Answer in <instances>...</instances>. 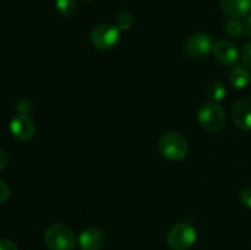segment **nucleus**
<instances>
[{
  "label": "nucleus",
  "mask_w": 251,
  "mask_h": 250,
  "mask_svg": "<svg viewBox=\"0 0 251 250\" xmlns=\"http://www.w3.org/2000/svg\"><path fill=\"white\" fill-rule=\"evenodd\" d=\"M240 199H242V202L247 207L251 208V186H247V188L243 189L242 194H240Z\"/></svg>",
  "instance_id": "19"
},
{
  "label": "nucleus",
  "mask_w": 251,
  "mask_h": 250,
  "mask_svg": "<svg viewBox=\"0 0 251 250\" xmlns=\"http://www.w3.org/2000/svg\"><path fill=\"white\" fill-rule=\"evenodd\" d=\"M250 73L245 66L239 65V64H235L233 65V68L230 69L229 76H228V81H229V85L232 87L238 88V90H242L245 88L250 82Z\"/></svg>",
  "instance_id": "12"
},
{
  "label": "nucleus",
  "mask_w": 251,
  "mask_h": 250,
  "mask_svg": "<svg viewBox=\"0 0 251 250\" xmlns=\"http://www.w3.org/2000/svg\"><path fill=\"white\" fill-rule=\"evenodd\" d=\"M242 61L247 68L251 69V42L245 44L242 50Z\"/></svg>",
  "instance_id": "17"
},
{
  "label": "nucleus",
  "mask_w": 251,
  "mask_h": 250,
  "mask_svg": "<svg viewBox=\"0 0 251 250\" xmlns=\"http://www.w3.org/2000/svg\"><path fill=\"white\" fill-rule=\"evenodd\" d=\"M212 47L213 41L210 34L206 32H196L186 39L184 50L190 58L201 59L208 55V53L212 50Z\"/></svg>",
  "instance_id": "6"
},
{
  "label": "nucleus",
  "mask_w": 251,
  "mask_h": 250,
  "mask_svg": "<svg viewBox=\"0 0 251 250\" xmlns=\"http://www.w3.org/2000/svg\"><path fill=\"white\" fill-rule=\"evenodd\" d=\"M199 124L203 130L210 132H216L221 130L225 125L226 115L222 107L217 102L208 100L201 104L198 112Z\"/></svg>",
  "instance_id": "3"
},
{
  "label": "nucleus",
  "mask_w": 251,
  "mask_h": 250,
  "mask_svg": "<svg viewBox=\"0 0 251 250\" xmlns=\"http://www.w3.org/2000/svg\"><path fill=\"white\" fill-rule=\"evenodd\" d=\"M55 9L61 16H70L76 10V0H55Z\"/></svg>",
  "instance_id": "14"
},
{
  "label": "nucleus",
  "mask_w": 251,
  "mask_h": 250,
  "mask_svg": "<svg viewBox=\"0 0 251 250\" xmlns=\"http://www.w3.org/2000/svg\"><path fill=\"white\" fill-rule=\"evenodd\" d=\"M44 243L49 250H74L76 235L69 225L54 223L44 233Z\"/></svg>",
  "instance_id": "1"
},
{
  "label": "nucleus",
  "mask_w": 251,
  "mask_h": 250,
  "mask_svg": "<svg viewBox=\"0 0 251 250\" xmlns=\"http://www.w3.org/2000/svg\"><path fill=\"white\" fill-rule=\"evenodd\" d=\"M198 238L196 229L188 222H179L171 228L167 243L173 250H188L193 247Z\"/></svg>",
  "instance_id": "4"
},
{
  "label": "nucleus",
  "mask_w": 251,
  "mask_h": 250,
  "mask_svg": "<svg viewBox=\"0 0 251 250\" xmlns=\"http://www.w3.org/2000/svg\"><path fill=\"white\" fill-rule=\"evenodd\" d=\"M83 1H93V0H83Z\"/></svg>",
  "instance_id": "23"
},
{
  "label": "nucleus",
  "mask_w": 251,
  "mask_h": 250,
  "mask_svg": "<svg viewBox=\"0 0 251 250\" xmlns=\"http://www.w3.org/2000/svg\"><path fill=\"white\" fill-rule=\"evenodd\" d=\"M226 95H227V90L221 81H213L206 88V96L212 102H220L226 97Z\"/></svg>",
  "instance_id": "13"
},
{
  "label": "nucleus",
  "mask_w": 251,
  "mask_h": 250,
  "mask_svg": "<svg viewBox=\"0 0 251 250\" xmlns=\"http://www.w3.org/2000/svg\"><path fill=\"white\" fill-rule=\"evenodd\" d=\"M158 150L164 158L169 161H180L188 154L189 145L185 137L179 132H166L159 139Z\"/></svg>",
  "instance_id": "2"
},
{
  "label": "nucleus",
  "mask_w": 251,
  "mask_h": 250,
  "mask_svg": "<svg viewBox=\"0 0 251 250\" xmlns=\"http://www.w3.org/2000/svg\"><path fill=\"white\" fill-rule=\"evenodd\" d=\"M221 9L232 19L245 17L251 12V0H221Z\"/></svg>",
  "instance_id": "11"
},
{
  "label": "nucleus",
  "mask_w": 251,
  "mask_h": 250,
  "mask_svg": "<svg viewBox=\"0 0 251 250\" xmlns=\"http://www.w3.org/2000/svg\"><path fill=\"white\" fill-rule=\"evenodd\" d=\"M7 162H9V157L7 153L2 149H0V171L4 169L7 166Z\"/></svg>",
  "instance_id": "22"
},
{
  "label": "nucleus",
  "mask_w": 251,
  "mask_h": 250,
  "mask_svg": "<svg viewBox=\"0 0 251 250\" xmlns=\"http://www.w3.org/2000/svg\"><path fill=\"white\" fill-rule=\"evenodd\" d=\"M120 31L110 24H100L91 32V43L100 50H112L119 44Z\"/></svg>",
  "instance_id": "5"
},
{
  "label": "nucleus",
  "mask_w": 251,
  "mask_h": 250,
  "mask_svg": "<svg viewBox=\"0 0 251 250\" xmlns=\"http://www.w3.org/2000/svg\"><path fill=\"white\" fill-rule=\"evenodd\" d=\"M104 243V234L100 228L88 227L78 235V245L81 250H100Z\"/></svg>",
  "instance_id": "10"
},
{
  "label": "nucleus",
  "mask_w": 251,
  "mask_h": 250,
  "mask_svg": "<svg viewBox=\"0 0 251 250\" xmlns=\"http://www.w3.org/2000/svg\"><path fill=\"white\" fill-rule=\"evenodd\" d=\"M10 198V189L4 180L0 179V205L6 202Z\"/></svg>",
  "instance_id": "18"
},
{
  "label": "nucleus",
  "mask_w": 251,
  "mask_h": 250,
  "mask_svg": "<svg viewBox=\"0 0 251 250\" xmlns=\"http://www.w3.org/2000/svg\"><path fill=\"white\" fill-rule=\"evenodd\" d=\"M11 134L20 141H29L34 135V124L26 113H19L10 122Z\"/></svg>",
  "instance_id": "7"
},
{
  "label": "nucleus",
  "mask_w": 251,
  "mask_h": 250,
  "mask_svg": "<svg viewBox=\"0 0 251 250\" xmlns=\"http://www.w3.org/2000/svg\"><path fill=\"white\" fill-rule=\"evenodd\" d=\"M243 28H244V34L251 37V14L245 16L244 20H243Z\"/></svg>",
  "instance_id": "21"
},
{
  "label": "nucleus",
  "mask_w": 251,
  "mask_h": 250,
  "mask_svg": "<svg viewBox=\"0 0 251 250\" xmlns=\"http://www.w3.org/2000/svg\"><path fill=\"white\" fill-rule=\"evenodd\" d=\"M0 250H19V248L11 240L0 239Z\"/></svg>",
  "instance_id": "20"
},
{
  "label": "nucleus",
  "mask_w": 251,
  "mask_h": 250,
  "mask_svg": "<svg viewBox=\"0 0 251 250\" xmlns=\"http://www.w3.org/2000/svg\"><path fill=\"white\" fill-rule=\"evenodd\" d=\"M135 24V17L134 15L130 14V12H122V14L118 15L117 17V27L119 28V31H127V29L131 28Z\"/></svg>",
  "instance_id": "16"
},
{
  "label": "nucleus",
  "mask_w": 251,
  "mask_h": 250,
  "mask_svg": "<svg viewBox=\"0 0 251 250\" xmlns=\"http://www.w3.org/2000/svg\"><path fill=\"white\" fill-rule=\"evenodd\" d=\"M233 122L239 129L251 130V96H247L238 100L232 110Z\"/></svg>",
  "instance_id": "9"
},
{
  "label": "nucleus",
  "mask_w": 251,
  "mask_h": 250,
  "mask_svg": "<svg viewBox=\"0 0 251 250\" xmlns=\"http://www.w3.org/2000/svg\"><path fill=\"white\" fill-rule=\"evenodd\" d=\"M212 53L218 63L227 66L234 65L238 60V56H239L235 44H233L229 41H226V39H220V41L213 43Z\"/></svg>",
  "instance_id": "8"
},
{
  "label": "nucleus",
  "mask_w": 251,
  "mask_h": 250,
  "mask_svg": "<svg viewBox=\"0 0 251 250\" xmlns=\"http://www.w3.org/2000/svg\"><path fill=\"white\" fill-rule=\"evenodd\" d=\"M226 33L229 34L232 37H239L244 33V28H243V21L238 19H230L226 22L225 25Z\"/></svg>",
  "instance_id": "15"
}]
</instances>
